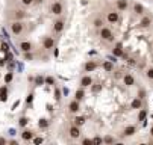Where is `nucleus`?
Segmentation results:
<instances>
[{"instance_id":"f257e3e1","label":"nucleus","mask_w":153,"mask_h":145,"mask_svg":"<svg viewBox=\"0 0 153 145\" xmlns=\"http://www.w3.org/2000/svg\"><path fill=\"white\" fill-rule=\"evenodd\" d=\"M99 35L103 41H106V43H114L115 41V33L112 32L111 27H108V26H103L99 29Z\"/></svg>"},{"instance_id":"f03ea898","label":"nucleus","mask_w":153,"mask_h":145,"mask_svg":"<svg viewBox=\"0 0 153 145\" xmlns=\"http://www.w3.org/2000/svg\"><path fill=\"white\" fill-rule=\"evenodd\" d=\"M9 30H11V33L14 36L23 35V32H25V23L20 21V20H12L11 24H9Z\"/></svg>"},{"instance_id":"7ed1b4c3","label":"nucleus","mask_w":153,"mask_h":145,"mask_svg":"<svg viewBox=\"0 0 153 145\" xmlns=\"http://www.w3.org/2000/svg\"><path fill=\"white\" fill-rule=\"evenodd\" d=\"M50 14L56 15V17H61L64 14V3L59 2V0H55V2L50 3Z\"/></svg>"},{"instance_id":"20e7f679","label":"nucleus","mask_w":153,"mask_h":145,"mask_svg":"<svg viewBox=\"0 0 153 145\" xmlns=\"http://www.w3.org/2000/svg\"><path fill=\"white\" fill-rule=\"evenodd\" d=\"M52 29H53V33H56V35L62 33L64 29H65V18H64V17H59L58 20H55Z\"/></svg>"},{"instance_id":"39448f33","label":"nucleus","mask_w":153,"mask_h":145,"mask_svg":"<svg viewBox=\"0 0 153 145\" xmlns=\"http://www.w3.org/2000/svg\"><path fill=\"white\" fill-rule=\"evenodd\" d=\"M106 20H108V23L109 24H117L118 21H120V11H109L108 14H106Z\"/></svg>"},{"instance_id":"423d86ee","label":"nucleus","mask_w":153,"mask_h":145,"mask_svg":"<svg viewBox=\"0 0 153 145\" xmlns=\"http://www.w3.org/2000/svg\"><path fill=\"white\" fill-rule=\"evenodd\" d=\"M55 46H56V41H55L53 36H44L42 38V49L44 50L50 52V50L55 49Z\"/></svg>"},{"instance_id":"0eeeda50","label":"nucleus","mask_w":153,"mask_h":145,"mask_svg":"<svg viewBox=\"0 0 153 145\" xmlns=\"http://www.w3.org/2000/svg\"><path fill=\"white\" fill-rule=\"evenodd\" d=\"M152 23H153V18L150 15H143L138 23V29H149L152 26Z\"/></svg>"},{"instance_id":"6e6552de","label":"nucleus","mask_w":153,"mask_h":145,"mask_svg":"<svg viewBox=\"0 0 153 145\" xmlns=\"http://www.w3.org/2000/svg\"><path fill=\"white\" fill-rule=\"evenodd\" d=\"M121 80H123V83L126 85V86H134L135 83H137V80H135V77H134V74H130V73H124L123 74V77H121Z\"/></svg>"},{"instance_id":"1a4fd4ad","label":"nucleus","mask_w":153,"mask_h":145,"mask_svg":"<svg viewBox=\"0 0 153 145\" xmlns=\"http://www.w3.org/2000/svg\"><path fill=\"white\" fill-rule=\"evenodd\" d=\"M11 17H12V20H20V21H23V20L27 17V12L26 11H23V9H12V14H11Z\"/></svg>"},{"instance_id":"9d476101","label":"nucleus","mask_w":153,"mask_h":145,"mask_svg":"<svg viewBox=\"0 0 153 145\" xmlns=\"http://www.w3.org/2000/svg\"><path fill=\"white\" fill-rule=\"evenodd\" d=\"M79 110H80V101L79 100H71L70 103H68V112L70 113H73V115H76V113H79Z\"/></svg>"},{"instance_id":"9b49d317","label":"nucleus","mask_w":153,"mask_h":145,"mask_svg":"<svg viewBox=\"0 0 153 145\" xmlns=\"http://www.w3.org/2000/svg\"><path fill=\"white\" fill-rule=\"evenodd\" d=\"M80 127H77V126H73L68 129V136H70V139H73V141H77L79 138H80Z\"/></svg>"},{"instance_id":"f8f14e48","label":"nucleus","mask_w":153,"mask_h":145,"mask_svg":"<svg viewBox=\"0 0 153 145\" xmlns=\"http://www.w3.org/2000/svg\"><path fill=\"white\" fill-rule=\"evenodd\" d=\"M143 107H144V101L141 97H135L132 100V103H130V109L132 110H141Z\"/></svg>"},{"instance_id":"ddd939ff","label":"nucleus","mask_w":153,"mask_h":145,"mask_svg":"<svg viewBox=\"0 0 153 145\" xmlns=\"http://www.w3.org/2000/svg\"><path fill=\"white\" fill-rule=\"evenodd\" d=\"M97 68H99V62H96V60H86L85 65H83L85 73H93V71H96Z\"/></svg>"},{"instance_id":"4468645a","label":"nucleus","mask_w":153,"mask_h":145,"mask_svg":"<svg viewBox=\"0 0 153 145\" xmlns=\"http://www.w3.org/2000/svg\"><path fill=\"white\" fill-rule=\"evenodd\" d=\"M93 77L90 76V74H85V76H82L80 77V82H79V85L82 86V88H90L91 85H93Z\"/></svg>"},{"instance_id":"2eb2a0df","label":"nucleus","mask_w":153,"mask_h":145,"mask_svg":"<svg viewBox=\"0 0 153 145\" xmlns=\"http://www.w3.org/2000/svg\"><path fill=\"white\" fill-rule=\"evenodd\" d=\"M18 49L23 52V53L32 52L33 50V44L30 43V41H20V43H18Z\"/></svg>"},{"instance_id":"dca6fc26","label":"nucleus","mask_w":153,"mask_h":145,"mask_svg":"<svg viewBox=\"0 0 153 145\" xmlns=\"http://www.w3.org/2000/svg\"><path fill=\"white\" fill-rule=\"evenodd\" d=\"M135 133H137V127H135V126H126V127L123 129L121 136H123V138H132Z\"/></svg>"},{"instance_id":"f3484780","label":"nucleus","mask_w":153,"mask_h":145,"mask_svg":"<svg viewBox=\"0 0 153 145\" xmlns=\"http://www.w3.org/2000/svg\"><path fill=\"white\" fill-rule=\"evenodd\" d=\"M115 8H117V11H120V12L127 11V8H129V0H115Z\"/></svg>"},{"instance_id":"a211bd4d","label":"nucleus","mask_w":153,"mask_h":145,"mask_svg":"<svg viewBox=\"0 0 153 145\" xmlns=\"http://www.w3.org/2000/svg\"><path fill=\"white\" fill-rule=\"evenodd\" d=\"M33 138H35V133H33L32 130H29V129H25L23 132H21V139H23V141H26V142L32 141Z\"/></svg>"},{"instance_id":"6ab92c4d","label":"nucleus","mask_w":153,"mask_h":145,"mask_svg":"<svg viewBox=\"0 0 153 145\" xmlns=\"http://www.w3.org/2000/svg\"><path fill=\"white\" fill-rule=\"evenodd\" d=\"M132 9H134V14L135 15H144V6L141 5V3H138V2H135L134 3V6H132Z\"/></svg>"},{"instance_id":"aec40b11","label":"nucleus","mask_w":153,"mask_h":145,"mask_svg":"<svg viewBox=\"0 0 153 145\" xmlns=\"http://www.w3.org/2000/svg\"><path fill=\"white\" fill-rule=\"evenodd\" d=\"M102 67H103V70H105L106 73H112V71H114V62H112V60H105Z\"/></svg>"},{"instance_id":"412c9836","label":"nucleus","mask_w":153,"mask_h":145,"mask_svg":"<svg viewBox=\"0 0 153 145\" xmlns=\"http://www.w3.org/2000/svg\"><path fill=\"white\" fill-rule=\"evenodd\" d=\"M93 26H94L96 29H100V27H103V26H105L103 18H102V17H96V18L93 20Z\"/></svg>"},{"instance_id":"4be33fe9","label":"nucleus","mask_w":153,"mask_h":145,"mask_svg":"<svg viewBox=\"0 0 153 145\" xmlns=\"http://www.w3.org/2000/svg\"><path fill=\"white\" fill-rule=\"evenodd\" d=\"M90 88H91V92H93V94H99V92H102L103 85H102V83H94V82H93V85H91Z\"/></svg>"},{"instance_id":"5701e85b","label":"nucleus","mask_w":153,"mask_h":145,"mask_svg":"<svg viewBox=\"0 0 153 145\" xmlns=\"http://www.w3.org/2000/svg\"><path fill=\"white\" fill-rule=\"evenodd\" d=\"M73 124H74V126H77V127H82L83 124H85V118L83 116H77V113H76V116L73 119Z\"/></svg>"},{"instance_id":"b1692460","label":"nucleus","mask_w":153,"mask_h":145,"mask_svg":"<svg viewBox=\"0 0 153 145\" xmlns=\"http://www.w3.org/2000/svg\"><path fill=\"white\" fill-rule=\"evenodd\" d=\"M74 95H76V97H74L76 100L82 101V100L85 98V88H82V86H80V88H79V89L76 91V94H74Z\"/></svg>"},{"instance_id":"393cba45","label":"nucleus","mask_w":153,"mask_h":145,"mask_svg":"<svg viewBox=\"0 0 153 145\" xmlns=\"http://www.w3.org/2000/svg\"><path fill=\"white\" fill-rule=\"evenodd\" d=\"M8 100V88L2 86L0 88V101H6Z\"/></svg>"},{"instance_id":"a878e982","label":"nucleus","mask_w":153,"mask_h":145,"mask_svg":"<svg viewBox=\"0 0 153 145\" xmlns=\"http://www.w3.org/2000/svg\"><path fill=\"white\" fill-rule=\"evenodd\" d=\"M115 142H117V139L112 135H106L103 138V144H106V145H111V144H115Z\"/></svg>"},{"instance_id":"bb28decb","label":"nucleus","mask_w":153,"mask_h":145,"mask_svg":"<svg viewBox=\"0 0 153 145\" xmlns=\"http://www.w3.org/2000/svg\"><path fill=\"white\" fill-rule=\"evenodd\" d=\"M38 127H39L41 130H46V129L49 127V121H47L46 118H41V119L38 121Z\"/></svg>"},{"instance_id":"cd10ccee","label":"nucleus","mask_w":153,"mask_h":145,"mask_svg":"<svg viewBox=\"0 0 153 145\" xmlns=\"http://www.w3.org/2000/svg\"><path fill=\"white\" fill-rule=\"evenodd\" d=\"M112 53H114V56H117V57L123 56V54H124V53H123V46H121V44H117V47L112 50Z\"/></svg>"},{"instance_id":"c85d7f7f","label":"nucleus","mask_w":153,"mask_h":145,"mask_svg":"<svg viewBox=\"0 0 153 145\" xmlns=\"http://www.w3.org/2000/svg\"><path fill=\"white\" fill-rule=\"evenodd\" d=\"M29 121H30V119H29L27 116H21V118L18 119V126H20V127H26L27 124H29Z\"/></svg>"},{"instance_id":"c756f323","label":"nucleus","mask_w":153,"mask_h":145,"mask_svg":"<svg viewBox=\"0 0 153 145\" xmlns=\"http://www.w3.org/2000/svg\"><path fill=\"white\" fill-rule=\"evenodd\" d=\"M46 83V79L44 77H41V76H36L35 77V85L36 86H41V85H44Z\"/></svg>"},{"instance_id":"7c9ffc66","label":"nucleus","mask_w":153,"mask_h":145,"mask_svg":"<svg viewBox=\"0 0 153 145\" xmlns=\"http://www.w3.org/2000/svg\"><path fill=\"white\" fill-rule=\"evenodd\" d=\"M146 77H147V80H153V67H149L147 70H146Z\"/></svg>"},{"instance_id":"2f4dec72","label":"nucleus","mask_w":153,"mask_h":145,"mask_svg":"<svg viewBox=\"0 0 153 145\" xmlns=\"http://www.w3.org/2000/svg\"><path fill=\"white\" fill-rule=\"evenodd\" d=\"M20 2H21V5H23L25 8H29V6H32L35 3V0H20Z\"/></svg>"},{"instance_id":"473e14b6","label":"nucleus","mask_w":153,"mask_h":145,"mask_svg":"<svg viewBox=\"0 0 153 145\" xmlns=\"http://www.w3.org/2000/svg\"><path fill=\"white\" fill-rule=\"evenodd\" d=\"M23 57H25V60H32L33 54H32V52H26V53H23Z\"/></svg>"},{"instance_id":"72a5a7b5","label":"nucleus","mask_w":153,"mask_h":145,"mask_svg":"<svg viewBox=\"0 0 153 145\" xmlns=\"http://www.w3.org/2000/svg\"><path fill=\"white\" fill-rule=\"evenodd\" d=\"M146 116H147V112H146L144 109H141V112H140V115H138V121H144Z\"/></svg>"},{"instance_id":"f704fd0d","label":"nucleus","mask_w":153,"mask_h":145,"mask_svg":"<svg viewBox=\"0 0 153 145\" xmlns=\"http://www.w3.org/2000/svg\"><path fill=\"white\" fill-rule=\"evenodd\" d=\"M46 83L53 86V85H55V77H52V76H47V77H46Z\"/></svg>"},{"instance_id":"c9c22d12","label":"nucleus","mask_w":153,"mask_h":145,"mask_svg":"<svg viewBox=\"0 0 153 145\" xmlns=\"http://www.w3.org/2000/svg\"><path fill=\"white\" fill-rule=\"evenodd\" d=\"M0 50H2V52H5V53H8V50H9V46H8L6 43H2V46H0Z\"/></svg>"},{"instance_id":"e433bc0d","label":"nucleus","mask_w":153,"mask_h":145,"mask_svg":"<svg viewBox=\"0 0 153 145\" xmlns=\"http://www.w3.org/2000/svg\"><path fill=\"white\" fill-rule=\"evenodd\" d=\"M93 144H103V138H100V136L93 138Z\"/></svg>"},{"instance_id":"4c0bfd02","label":"nucleus","mask_w":153,"mask_h":145,"mask_svg":"<svg viewBox=\"0 0 153 145\" xmlns=\"http://www.w3.org/2000/svg\"><path fill=\"white\" fill-rule=\"evenodd\" d=\"M80 142H82L83 145H88V144H93V139H90V138H83Z\"/></svg>"},{"instance_id":"58836bf2","label":"nucleus","mask_w":153,"mask_h":145,"mask_svg":"<svg viewBox=\"0 0 153 145\" xmlns=\"http://www.w3.org/2000/svg\"><path fill=\"white\" fill-rule=\"evenodd\" d=\"M32 141H33V144H36V145H38V144H42V142H44V139H42V138H33Z\"/></svg>"},{"instance_id":"ea45409f","label":"nucleus","mask_w":153,"mask_h":145,"mask_svg":"<svg viewBox=\"0 0 153 145\" xmlns=\"http://www.w3.org/2000/svg\"><path fill=\"white\" fill-rule=\"evenodd\" d=\"M55 98H56L58 101L61 100V92H59V89H56V94H55Z\"/></svg>"},{"instance_id":"a19ab883","label":"nucleus","mask_w":153,"mask_h":145,"mask_svg":"<svg viewBox=\"0 0 153 145\" xmlns=\"http://www.w3.org/2000/svg\"><path fill=\"white\" fill-rule=\"evenodd\" d=\"M5 144H8V141H6L5 138H2V136H0V145H5Z\"/></svg>"},{"instance_id":"79ce46f5","label":"nucleus","mask_w":153,"mask_h":145,"mask_svg":"<svg viewBox=\"0 0 153 145\" xmlns=\"http://www.w3.org/2000/svg\"><path fill=\"white\" fill-rule=\"evenodd\" d=\"M5 80H6V82H11V80H12V74H11V73H9V74H6Z\"/></svg>"},{"instance_id":"37998d69","label":"nucleus","mask_w":153,"mask_h":145,"mask_svg":"<svg viewBox=\"0 0 153 145\" xmlns=\"http://www.w3.org/2000/svg\"><path fill=\"white\" fill-rule=\"evenodd\" d=\"M115 77H117V79H120V77H123V74H121V71H117V73H115Z\"/></svg>"},{"instance_id":"c03bdc74","label":"nucleus","mask_w":153,"mask_h":145,"mask_svg":"<svg viewBox=\"0 0 153 145\" xmlns=\"http://www.w3.org/2000/svg\"><path fill=\"white\" fill-rule=\"evenodd\" d=\"M5 64H6V60L5 59H0V67H3Z\"/></svg>"},{"instance_id":"a18cd8bd","label":"nucleus","mask_w":153,"mask_h":145,"mask_svg":"<svg viewBox=\"0 0 153 145\" xmlns=\"http://www.w3.org/2000/svg\"><path fill=\"white\" fill-rule=\"evenodd\" d=\"M150 136H152V138H153V126H152V127H150Z\"/></svg>"}]
</instances>
